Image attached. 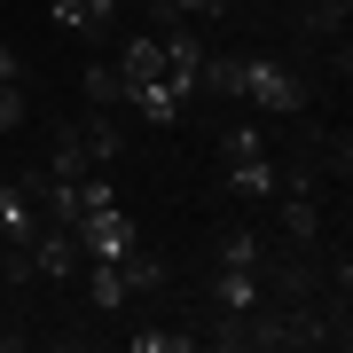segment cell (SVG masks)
I'll return each mask as SVG.
<instances>
[{
  "instance_id": "cell-15",
  "label": "cell",
  "mask_w": 353,
  "mask_h": 353,
  "mask_svg": "<svg viewBox=\"0 0 353 353\" xmlns=\"http://www.w3.org/2000/svg\"><path fill=\"white\" fill-rule=\"evenodd\" d=\"M165 8H181V16H220L228 0H165Z\"/></svg>"
},
{
  "instance_id": "cell-3",
  "label": "cell",
  "mask_w": 353,
  "mask_h": 353,
  "mask_svg": "<svg viewBox=\"0 0 353 353\" xmlns=\"http://www.w3.org/2000/svg\"><path fill=\"white\" fill-rule=\"evenodd\" d=\"M71 236H79V252H87V259H126V252H134V220L118 212V196L87 204V212L71 220Z\"/></svg>"
},
{
  "instance_id": "cell-14",
  "label": "cell",
  "mask_w": 353,
  "mask_h": 353,
  "mask_svg": "<svg viewBox=\"0 0 353 353\" xmlns=\"http://www.w3.org/2000/svg\"><path fill=\"white\" fill-rule=\"evenodd\" d=\"M8 126H24V87L0 79V134H8Z\"/></svg>"
},
{
  "instance_id": "cell-6",
  "label": "cell",
  "mask_w": 353,
  "mask_h": 353,
  "mask_svg": "<svg viewBox=\"0 0 353 353\" xmlns=\"http://www.w3.org/2000/svg\"><path fill=\"white\" fill-rule=\"evenodd\" d=\"M220 306H228V322H243L259 306V267H220Z\"/></svg>"
},
{
  "instance_id": "cell-7",
  "label": "cell",
  "mask_w": 353,
  "mask_h": 353,
  "mask_svg": "<svg viewBox=\"0 0 353 353\" xmlns=\"http://www.w3.org/2000/svg\"><path fill=\"white\" fill-rule=\"evenodd\" d=\"M0 236H8L16 252H24V243L39 236V212L24 204V189H16V181H8V189H0Z\"/></svg>"
},
{
  "instance_id": "cell-11",
  "label": "cell",
  "mask_w": 353,
  "mask_h": 353,
  "mask_svg": "<svg viewBox=\"0 0 353 353\" xmlns=\"http://www.w3.org/2000/svg\"><path fill=\"white\" fill-rule=\"evenodd\" d=\"M220 267H259V236L252 228H228L220 236Z\"/></svg>"
},
{
  "instance_id": "cell-1",
  "label": "cell",
  "mask_w": 353,
  "mask_h": 353,
  "mask_svg": "<svg viewBox=\"0 0 353 353\" xmlns=\"http://www.w3.org/2000/svg\"><path fill=\"white\" fill-rule=\"evenodd\" d=\"M220 157H228V189H236V196H275V157H267V134L259 126H228L220 134Z\"/></svg>"
},
{
  "instance_id": "cell-17",
  "label": "cell",
  "mask_w": 353,
  "mask_h": 353,
  "mask_svg": "<svg viewBox=\"0 0 353 353\" xmlns=\"http://www.w3.org/2000/svg\"><path fill=\"white\" fill-rule=\"evenodd\" d=\"M0 189H8V173H0Z\"/></svg>"
},
{
  "instance_id": "cell-8",
  "label": "cell",
  "mask_w": 353,
  "mask_h": 353,
  "mask_svg": "<svg viewBox=\"0 0 353 353\" xmlns=\"http://www.w3.org/2000/svg\"><path fill=\"white\" fill-rule=\"evenodd\" d=\"M71 267H79V236L71 228H55V236L32 243V275H71Z\"/></svg>"
},
{
  "instance_id": "cell-16",
  "label": "cell",
  "mask_w": 353,
  "mask_h": 353,
  "mask_svg": "<svg viewBox=\"0 0 353 353\" xmlns=\"http://www.w3.org/2000/svg\"><path fill=\"white\" fill-rule=\"evenodd\" d=\"M0 79H16V48H8V39H0Z\"/></svg>"
},
{
  "instance_id": "cell-10",
  "label": "cell",
  "mask_w": 353,
  "mask_h": 353,
  "mask_svg": "<svg viewBox=\"0 0 353 353\" xmlns=\"http://www.w3.org/2000/svg\"><path fill=\"white\" fill-rule=\"evenodd\" d=\"M283 228H290V236H314V228H322V212H314V196H306V189H290V204H283Z\"/></svg>"
},
{
  "instance_id": "cell-5",
  "label": "cell",
  "mask_w": 353,
  "mask_h": 353,
  "mask_svg": "<svg viewBox=\"0 0 353 353\" xmlns=\"http://www.w3.org/2000/svg\"><path fill=\"white\" fill-rule=\"evenodd\" d=\"M87 299L102 306V314H118V306L134 299V283H126V259H87Z\"/></svg>"
},
{
  "instance_id": "cell-13",
  "label": "cell",
  "mask_w": 353,
  "mask_h": 353,
  "mask_svg": "<svg viewBox=\"0 0 353 353\" xmlns=\"http://www.w3.org/2000/svg\"><path fill=\"white\" fill-rule=\"evenodd\" d=\"M87 102H126V79H118V63H87Z\"/></svg>"
},
{
  "instance_id": "cell-2",
  "label": "cell",
  "mask_w": 353,
  "mask_h": 353,
  "mask_svg": "<svg viewBox=\"0 0 353 353\" xmlns=\"http://www.w3.org/2000/svg\"><path fill=\"white\" fill-rule=\"evenodd\" d=\"M126 141H118L110 118H87V126H71L63 141H55V157H48V181H87V165H110Z\"/></svg>"
},
{
  "instance_id": "cell-9",
  "label": "cell",
  "mask_w": 353,
  "mask_h": 353,
  "mask_svg": "<svg viewBox=\"0 0 353 353\" xmlns=\"http://www.w3.org/2000/svg\"><path fill=\"white\" fill-rule=\"evenodd\" d=\"M118 16V0H55V24L63 32H102Z\"/></svg>"
},
{
  "instance_id": "cell-4",
  "label": "cell",
  "mask_w": 353,
  "mask_h": 353,
  "mask_svg": "<svg viewBox=\"0 0 353 353\" xmlns=\"http://www.w3.org/2000/svg\"><path fill=\"white\" fill-rule=\"evenodd\" d=\"M236 94L259 102V110H306V87H299L283 63H243V71H236Z\"/></svg>"
},
{
  "instance_id": "cell-12",
  "label": "cell",
  "mask_w": 353,
  "mask_h": 353,
  "mask_svg": "<svg viewBox=\"0 0 353 353\" xmlns=\"http://www.w3.org/2000/svg\"><path fill=\"white\" fill-rule=\"evenodd\" d=\"M126 345H134V353H189L196 338H189V330H134Z\"/></svg>"
}]
</instances>
